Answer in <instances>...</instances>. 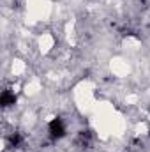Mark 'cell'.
Instances as JSON below:
<instances>
[{"mask_svg":"<svg viewBox=\"0 0 150 152\" xmlns=\"http://www.w3.org/2000/svg\"><path fill=\"white\" fill-rule=\"evenodd\" d=\"M94 142V133L92 131H79L78 133V140H76V143L79 145V147H83V149H87V147H90V143Z\"/></svg>","mask_w":150,"mask_h":152,"instance_id":"2","label":"cell"},{"mask_svg":"<svg viewBox=\"0 0 150 152\" xmlns=\"http://www.w3.org/2000/svg\"><path fill=\"white\" fill-rule=\"evenodd\" d=\"M23 142V136L20 134V133H12L9 138H7V145L11 147V149H16V147H20V143Z\"/></svg>","mask_w":150,"mask_h":152,"instance_id":"4","label":"cell"},{"mask_svg":"<svg viewBox=\"0 0 150 152\" xmlns=\"http://www.w3.org/2000/svg\"><path fill=\"white\" fill-rule=\"evenodd\" d=\"M14 103H16V96H14L11 90H4L2 96H0V104H2L4 108H7V106H12Z\"/></svg>","mask_w":150,"mask_h":152,"instance_id":"3","label":"cell"},{"mask_svg":"<svg viewBox=\"0 0 150 152\" xmlns=\"http://www.w3.org/2000/svg\"><path fill=\"white\" fill-rule=\"evenodd\" d=\"M48 129H50V136H51L53 140H60V138L66 136V126H64L62 118H58V117L53 118V120H50Z\"/></svg>","mask_w":150,"mask_h":152,"instance_id":"1","label":"cell"}]
</instances>
